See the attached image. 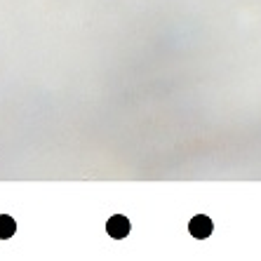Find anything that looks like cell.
I'll return each mask as SVG.
<instances>
[{
  "label": "cell",
  "instance_id": "3",
  "mask_svg": "<svg viewBox=\"0 0 261 261\" xmlns=\"http://www.w3.org/2000/svg\"><path fill=\"white\" fill-rule=\"evenodd\" d=\"M17 231V221L10 214H0V240L12 238Z\"/></svg>",
  "mask_w": 261,
  "mask_h": 261
},
{
  "label": "cell",
  "instance_id": "2",
  "mask_svg": "<svg viewBox=\"0 0 261 261\" xmlns=\"http://www.w3.org/2000/svg\"><path fill=\"white\" fill-rule=\"evenodd\" d=\"M106 231H109L111 238L123 240V238H127V233H130V221H127V217H123V214H113V217L109 219V224H106Z\"/></svg>",
  "mask_w": 261,
  "mask_h": 261
},
{
  "label": "cell",
  "instance_id": "1",
  "mask_svg": "<svg viewBox=\"0 0 261 261\" xmlns=\"http://www.w3.org/2000/svg\"><path fill=\"white\" fill-rule=\"evenodd\" d=\"M189 231L193 238H210L212 231H214V226H212V219L210 217H205V214H198V217L191 219V224H189Z\"/></svg>",
  "mask_w": 261,
  "mask_h": 261
}]
</instances>
